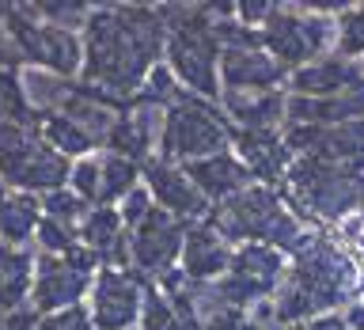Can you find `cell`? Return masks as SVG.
I'll return each instance as SVG.
<instances>
[{
  "mask_svg": "<svg viewBox=\"0 0 364 330\" xmlns=\"http://www.w3.org/2000/svg\"><path fill=\"white\" fill-rule=\"evenodd\" d=\"M0 122L34 125V114L27 107V95H23V84L11 68H0Z\"/></svg>",
  "mask_w": 364,
  "mask_h": 330,
  "instance_id": "obj_27",
  "label": "cell"
},
{
  "mask_svg": "<svg viewBox=\"0 0 364 330\" xmlns=\"http://www.w3.org/2000/svg\"><path fill=\"white\" fill-rule=\"evenodd\" d=\"M281 277H284V255L281 250L262 247V243H243L239 250H232V262H228L224 277L213 281V289L232 307L250 312V307L273 300Z\"/></svg>",
  "mask_w": 364,
  "mask_h": 330,
  "instance_id": "obj_9",
  "label": "cell"
},
{
  "mask_svg": "<svg viewBox=\"0 0 364 330\" xmlns=\"http://www.w3.org/2000/svg\"><path fill=\"white\" fill-rule=\"evenodd\" d=\"M31 277H34V258L23 247L0 243V315L27 307Z\"/></svg>",
  "mask_w": 364,
  "mask_h": 330,
  "instance_id": "obj_23",
  "label": "cell"
},
{
  "mask_svg": "<svg viewBox=\"0 0 364 330\" xmlns=\"http://www.w3.org/2000/svg\"><path fill=\"white\" fill-rule=\"evenodd\" d=\"M95 164H99V198H95V209H114V205H122V198L136 186L141 167H136L133 159L118 156V152H102V156H95Z\"/></svg>",
  "mask_w": 364,
  "mask_h": 330,
  "instance_id": "obj_25",
  "label": "cell"
},
{
  "mask_svg": "<svg viewBox=\"0 0 364 330\" xmlns=\"http://www.w3.org/2000/svg\"><path fill=\"white\" fill-rule=\"evenodd\" d=\"M224 118L232 129H277L284 95L277 91H224Z\"/></svg>",
  "mask_w": 364,
  "mask_h": 330,
  "instance_id": "obj_22",
  "label": "cell"
},
{
  "mask_svg": "<svg viewBox=\"0 0 364 330\" xmlns=\"http://www.w3.org/2000/svg\"><path fill=\"white\" fill-rule=\"evenodd\" d=\"M68 159L57 156L38 137L34 125L0 122V182L16 186L19 193L34 190H61L68 179Z\"/></svg>",
  "mask_w": 364,
  "mask_h": 330,
  "instance_id": "obj_8",
  "label": "cell"
},
{
  "mask_svg": "<svg viewBox=\"0 0 364 330\" xmlns=\"http://www.w3.org/2000/svg\"><path fill=\"white\" fill-rule=\"evenodd\" d=\"M216 330H262V326L247 315V319H239V323H228V326H216Z\"/></svg>",
  "mask_w": 364,
  "mask_h": 330,
  "instance_id": "obj_33",
  "label": "cell"
},
{
  "mask_svg": "<svg viewBox=\"0 0 364 330\" xmlns=\"http://www.w3.org/2000/svg\"><path fill=\"white\" fill-rule=\"evenodd\" d=\"M357 284V266L326 235H307L300 250L292 255V270L273 292V319L277 323H296V319H318L330 307H338Z\"/></svg>",
  "mask_w": 364,
  "mask_h": 330,
  "instance_id": "obj_2",
  "label": "cell"
},
{
  "mask_svg": "<svg viewBox=\"0 0 364 330\" xmlns=\"http://www.w3.org/2000/svg\"><path fill=\"white\" fill-rule=\"evenodd\" d=\"M228 144H232V125H228L224 110L213 99L178 91V99L164 114V129H159V156H164V164L186 167L193 159L228 152Z\"/></svg>",
  "mask_w": 364,
  "mask_h": 330,
  "instance_id": "obj_5",
  "label": "cell"
},
{
  "mask_svg": "<svg viewBox=\"0 0 364 330\" xmlns=\"http://www.w3.org/2000/svg\"><path fill=\"white\" fill-rule=\"evenodd\" d=\"M80 247L95 258V266L102 262V270H122L125 262V224L118 209H87L84 220L76 228Z\"/></svg>",
  "mask_w": 364,
  "mask_h": 330,
  "instance_id": "obj_20",
  "label": "cell"
},
{
  "mask_svg": "<svg viewBox=\"0 0 364 330\" xmlns=\"http://www.w3.org/2000/svg\"><path fill=\"white\" fill-rule=\"evenodd\" d=\"M266 330H296V326H289V323H273V326H266Z\"/></svg>",
  "mask_w": 364,
  "mask_h": 330,
  "instance_id": "obj_35",
  "label": "cell"
},
{
  "mask_svg": "<svg viewBox=\"0 0 364 330\" xmlns=\"http://www.w3.org/2000/svg\"><path fill=\"white\" fill-rule=\"evenodd\" d=\"M182 277L193 281V284H213L224 277L228 262H232V243L216 232L209 220H198L186 228V239H182Z\"/></svg>",
  "mask_w": 364,
  "mask_h": 330,
  "instance_id": "obj_16",
  "label": "cell"
},
{
  "mask_svg": "<svg viewBox=\"0 0 364 330\" xmlns=\"http://www.w3.org/2000/svg\"><path fill=\"white\" fill-rule=\"evenodd\" d=\"M34 129H38V137L46 144L53 148L57 156H84V152H91L99 141L91 137L80 122H73V118H65V114H46L42 122H34Z\"/></svg>",
  "mask_w": 364,
  "mask_h": 330,
  "instance_id": "obj_26",
  "label": "cell"
},
{
  "mask_svg": "<svg viewBox=\"0 0 364 330\" xmlns=\"http://www.w3.org/2000/svg\"><path fill=\"white\" fill-rule=\"evenodd\" d=\"M304 330H349V326L341 323V315H318V319H311Z\"/></svg>",
  "mask_w": 364,
  "mask_h": 330,
  "instance_id": "obj_32",
  "label": "cell"
},
{
  "mask_svg": "<svg viewBox=\"0 0 364 330\" xmlns=\"http://www.w3.org/2000/svg\"><path fill=\"white\" fill-rule=\"evenodd\" d=\"M186 228L190 224L175 220L171 213L156 209V205L136 224L125 228V255L136 266V273H144V277H164V273H171V262L178 258Z\"/></svg>",
  "mask_w": 364,
  "mask_h": 330,
  "instance_id": "obj_12",
  "label": "cell"
},
{
  "mask_svg": "<svg viewBox=\"0 0 364 330\" xmlns=\"http://www.w3.org/2000/svg\"><path fill=\"white\" fill-rule=\"evenodd\" d=\"M292 84V95L300 99H330V95H341L349 87H360L364 84V65L360 61H349V57H318V61L296 68L289 76Z\"/></svg>",
  "mask_w": 364,
  "mask_h": 330,
  "instance_id": "obj_17",
  "label": "cell"
},
{
  "mask_svg": "<svg viewBox=\"0 0 364 330\" xmlns=\"http://www.w3.org/2000/svg\"><path fill=\"white\" fill-rule=\"evenodd\" d=\"M84 84L102 91L118 107L133 99L148 73L156 68V57L164 50V19L156 8H91L84 23Z\"/></svg>",
  "mask_w": 364,
  "mask_h": 330,
  "instance_id": "obj_1",
  "label": "cell"
},
{
  "mask_svg": "<svg viewBox=\"0 0 364 330\" xmlns=\"http://www.w3.org/2000/svg\"><path fill=\"white\" fill-rule=\"evenodd\" d=\"M216 232H220L228 243L232 239H243V243H262L273 250H289L296 255L300 243L307 239V232L300 228V220L292 216V209H284L281 193L273 186H247L239 190L235 198L220 201L216 209L205 216Z\"/></svg>",
  "mask_w": 364,
  "mask_h": 330,
  "instance_id": "obj_4",
  "label": "cell"
},
{
  "mask_svg": "<svg viewBox=\"0 0 364 330\" xmlns=\"http://www.w3.org/2000/svg\"><path fill=\"white\" fill-rule=\"evenodd\" d=\"M31 330H95L84 307H65V312H53V315H38Z\"/></svg>",
  "mask_w": 364,
  "mask_h": 330,
  "instance_id": "obj_30",
  "label": "cell"
},
{
  "mask_svg": "<svg viewBox=\"0 0 364 330\" xmlns=\"http://www.w3.org/2000/svg\"><path fill=\"white\" fill-rule=\"evenodd\" d=\"M164 19V50H167V73L178 80L182 91L201 99L220 95V38H216V16L220 8L205 4H175V8H156Z\"/></svg>",
  "mask_w": 364,
  "mask_h": 330,
  "instance_id": "obj_3",
  "label": "cell"
},
{
  "mask_svg": "<svg viewBox=\"0 0 364 330\" xmlns=\"http://www.w3.org/2000/svg\"><path fill=\"white\" fill-rule=\"evenodd\" d=\"M357 250H360V255H364V235H357Z\"/></svg>",
  "mask_w": 364,
  "mask_h": 330,
  "instance_id": "obj_36",
  "label": "cell"
},
{
  "mask_svg": "<svg viewBox=\"0 0 364 330\" xmlns=\"http://www.w3.org/2000/svg\"><path fill=\"white\" fill-rule=\"evenodd\" d=\"M91 326L95 330H129L144 312V281L133 270H99L91 277Z\"/></svg>",
  "mask_w": 364,
  "mask_h": 330,
  "instance_id": "obj_13",
  "label": "cell"
},
{
  "mask_svg": "<svg viewBox=\"0 0 364 330\" xmlns=\"http://www.w3.org/2000/svg\"><path fill=\"white\" fill-rule=\"evenodd\" d=\"M42 205L34 201V193H0V239L8 247H19L38 232Z\"/></svg>",
  "mask_w": 364,
  "mask_h": 330,
  "instance_id": "obj_24",
  "label": "cell"
},
{
  "mask_svg": "<svg viewBox=\"0 0 364 330\" xmlns=\"http://www.w3.org/2000/svg\"><path fill=\"white\" fill-rule=\"evenodd\" d=\"M341 323H346L349 330H364V300H353L346 307V315H341Z\"/></svg>",
  "mask_w": 364,
  "mask_h": 330,
  "instance_id": "obj_31",
  "label": "cell"
},
{
  "mask_svg": "<svg viewBox=\"0 0 364 330\" xmlns=\"http://www.w3.org/2000/svg\"><path fill=\"white\" fill-rule=\"evenodd\" d=\"M91 270H95V258L80 243L68 255H42L34 262L27 307L34 315H53L65 312V307H76V300L91 289Z\"/></svg>",
  "mask_w": 364,
  "mask_h": 330,
  "instance_id": "obj_10",
  "label": "cell"
},
{
  "mask_svg": "<svg viewBox=\"0 0 364 330\" xmlns=\"http://www.w3.org/2000/svg\"><path fill=\"white\" fill-rule=\"evenodd\" d=\"M360 175L364 171L300 156L289 164V171H284V186H289V198L300 213L330 220V224H341L353 209H357Z\"/></svg>",
  "mask_w": 364,
  "mask_h": 330,
  "instance_id": "obj_6",
  "label": "cell"
},
{
  "mask_svg": "<svg viewBox=\"0 0 364 330\" xmlns=\"http://www.w3.org/2000/svg\"><path fill=\"white\" fill-rule=\"evenodd\" d=\"M232 141L239 144V164L250 171V179L277 182L292 164V152L284 148L277 129H232Z\"/></svg>",
  "mask_w": 364,
  "mask_h": 330,
  "instance_id": "obj_18",
  "label": "cell"
},
{
  "mask_svg": "<svg viewBox=\"0 0 364 330\" xmlns=\"http://www.w3.org/2000/svg\"><path fill=\"white\" fill-rule=\"evenodd\" d=\"M84 213H87V205L80 201L73 190H50V193H46V201H42V216H46V220H57L65 228H80Z\"/></svg>",
  "mask_w": 364,
  "mask_h": 330,
  "instance_id": "obj_28",
  "label": "cell"
},
{
  "mask_svg": "<svg viewBox=\"0 0 364 330\" xmlns=\"http://www.w3.org/2000/svg\"><path fill=\"white\" fill-rule=\"evenodd\" d=\"M284 148L338 167L364 171V122L341 125H284Z\"/></svg>",
  "mask_w": 364,
  "mask_h": 330,
  "instance_id": "obj_14",
  "label": "cell"
},
{
  "mask_svg": "<svg viewBox=\"0 0 364 330\" xmlns=\"http://www.w3.org/2000/svg\"><path fill=\"white\" fill-rule=\"evenodd\" d=\"M8 19H11L19 53H23L27 65L42 68V73H53V76H65V80L73 73H80L84 46H80V38L73 31L53 27V23H42L31 8H8Z\"/></svg>",
  "mask_w": 364,
  "mask_h": 330,
  "instance_id": "obj_11",
  "label": "cell"
},
{
  "mask_svg": "<svg viewBox=\"0 0 364 330\" xmlns=\"http://www.w3.org/2000/svg\"><path fill=\"white\" fill-rule=\"evenodd\" d=\"M357 209H360V220H364V175H360V193H357Z\"/></svg>",
  "mask_w": 364,
  "mask_h": 330,
  "instance_id": "obj_34",
  "label": "cell"
},
{
  "mask_svg": "<svg viewBox=\"0 0 364 330\" xmlns=\"http://www.w3.org/2000/svg\"><path fill=\"white\" fill-rule=\"evenodd\" d=\"M141 171H144V190H148L156 209L171 213L182 224H198L209 216V201L198 193V186L186 179L182 167L164 164V159H148Z\"/></svg>",
  "mask_w": 364,
  "mask_h": 330,
  "instance_id": "obj_15",
  "label": "cell"
},
{
  "mask_svg": "<svg viewBox=\"0 0 364 330\" xmlns=\"http://www.w3.org/2000/svg\"><path fill=\"white\" fill-rule=\"evenodd\" d=\"M284 118L289 125H341V122H364V84L349 87L330 99H284Z\"/></svg>",
  "mask_w": 364,
  "mask_h": 330,
  "instance_id": "obj_21",
  "label": "cell"
},
{
  "mask_svg": "<svg viewBox=\"0 0 364 330\" xmlns=\"http://www.w3.org/2000/svg\"><path fill=\"white\" fill-rule=\"evenodd\" d=\"M338 50H341V57H357V53H364V8H346L338 16Z\"/></svg>",
  "mask_w": 364,
  "mask_h": 330,
  "instance_id": "obj_29",
  "label": "cell"
},
{
  "mask_svg": "<svg viewBox=\"0 0 364 330\" xmlns=\"http://www.w3.org/2000/svg\"><path fill=\"white\" fill-rule=\"evenodd\" d=\"M182 171H186V179L198 186L201 198L216 201V205L235 198L239 190L250 186V171L239 164V156H232V152H216L209 159H193V164H186Z\"/></svg>",
  "mask_w": 364,
  "mask_h": 330,
  "instance_id": "obj_19",
  "label": "cell"
},
{
  "mask_svg": "<svg viewBox=\"0 0 364 330\" xmlns=\"http://www.w3.org/2000/svg\"><path fill=\"white\" fill-rule=\"evenodd\" d=\"M338 19L318 8H292V4H273L266 23L258 27V42L284 73L289 68H304L318 61V53L334 42Z\"/></svg>",
  "mask_w": 364,
  "mask_h": 330,
  "instance_id": "obj_7",
  "label": "cell"
}]
</instances>
